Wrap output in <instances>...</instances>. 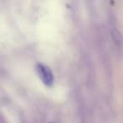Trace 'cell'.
Segmentation results:
<instances>
[{
  "label": "cell",
  "mask_w": 123,
  "mask_h": 123,
  "mask_svg": "<svg viewBox=\"0 0 123 123\" xmlns=\"http://www.w3.org/2000/svg\"><path fill=\"white\" fill-rule=\"evenodd\" d=\"M36 70H37L40 79L42 80V82L44 83L45 85L49 86V87L52 86L53 82H54L53 74L51 73V69L47 66L44 65L42 63H39L36 66Z\"/></svg>",
  "instance_id": "obj_1"
},
{
  "label": "cell",
  "mask_w": 123,
  "mask_h": 123,
  "mask_svg": "<svg viewBox=\"0 0 123 123\" xmlns=\"http://www.w3.org/2000/svg\"><path fill=\"white\" fill-rule=\"evenodd\" d=\"M111 36H112L113 41L116 43V46H120V47H121L123 46V36L118 30H113L112 32H111Z\"/></svg>",
  "instance_id": "obj_2"
}]
</instances>
